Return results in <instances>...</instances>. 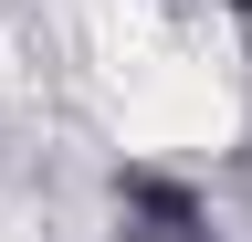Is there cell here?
Instances as JSON below:
<instances>
[{
  "instance_id": "6da1fadb",
  "label": "cell",
  "mask_w": 252,
  "mask_h": 242,
  "mask_svg": "<svg viewBox=\"0 0 252 242\" xmlns=\"http://www.w3.org/2000/svg\"><path fill=\"white\" fill-rule=\"evenodd\" d=\"M220 11H252V0H220Z\"/></svg>"
}]
</instances>
